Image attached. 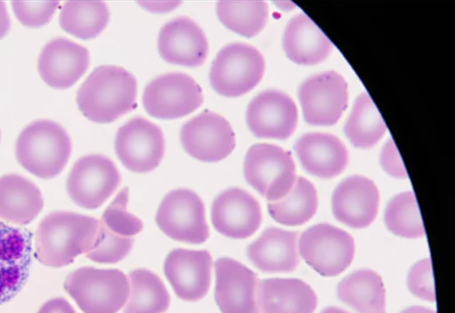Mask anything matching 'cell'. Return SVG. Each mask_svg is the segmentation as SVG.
Returning a JSON list of instances; mask_svg holds the SVG:
<instances>
[{
  "label": "cell",
  "instance_id": "cell-23",
  "mask_svg": "<svg viewBox=\"0 0 455 313\" xmlns=\"http://www.w3.org/2000/svg\"><path fill=\"white\" fill-rule=\"evenodd\" d=\"M257 301L260 313H313L317 297L300 279L276 278L259 281Z\"/></svg>",
  "mask_w": 455,
  "mask_h": 313
},
{
  "label": "cell",
  "instance_id": "cell-6",
  "mask_svg": "<svg viewBox=\"0 0 455 313\" xmlns=\"http://www.w3.org/2000/svg\"><path fill=\"white\" fill-rule=\"evenodd\" d=\"M243 175L247 183L268 202L283 198L297 179L291 153L270 144H256L248 149Z\"/></svg>",
  "mask_w": 455,
  "mask_h": 313
},
{
  "label": "cell",
  "instance_id": "cell-27",
  "mask_svg": "<svg viewBox=\"0 0 455 313\" xmlns=\"http://www.w3.org/2000/svg\"><path fill=\"white\" fill-rule=\"evenodd\" d=\"M44 200L38 187L26 177H0V219L16 225L31 223L41 212Z\"/></svg>",
  "mask_w": 455,
  "mask_h": 313
},
{
  "label": "cell",
  "instance_id": "cell-9",
  "mask_svg": "<svg viewBox=\"0 0 455 313\" xmlns=\"http://www.w3.org/2000/svg\"><path fill=\"white\" fill-rule=\"evenodd\" d=\"M120 183L121 175L113 160L101 154H88L72 167L67 191L77 206L95 209L108 200Z\"/></svg>",
  "mask_w": 455,
  "mask_h": 313
},
{
  "label": "cell",
  "instance_id": "cell-20",
  "mask_svg": "<svg viewBox=\"0 0 455 313\" xmlns=\"http://www.w3.org/2000/svg\"><path fill=\"white\" fill-rule=\"evenodd\" d=\"M158 51L167 62L185 67L202 65L208 54V41L203 29L186 16L166 22L158 35Z\"/></svg>",
  "mask_w": 455,
  "mask_h": 313
},
{
  "label": "cell",
  "instance_id": "cell-14",
  "mask_svg": "<svg viewBox=\"0 0 455 313\" xmlns=\"http://www.w3.org/2000/svg\"><path fill=\"white\" fill-rule=\"evenodd\" d=\"M214 270V297L221 313H259L255 272L229 257L217 259Z\"/></svg>",
  "mask_w": 455,
  "mask_h": 313
},
{
  "label": "cell",
  "instance_id": "cell-13",
  "mask_svg": "<svg viewBox=\"0 0 455 313\" xmlns=\"http://www.w3.org/2000/svg\"><path fill=\"white\" fill-rule=\"evenodd\" d=\"M298 95L307 123L332 125L347 107V83L339 73L327 71L305 80Z\"/></svg>",
  "mask_w": 455,
  "mask_h": 313
},
{
  "label": "cell",
  "instance_id": "cell-31",
  "mask_svg": "<svg viewBox=\"0 0 455 313\" xmlns=\"http://www.w3.org/2000/svg\"><path fill=\"white\" fill-rule=\"evenodd\" d=\"M109 10L102 1H68L60 9V24L68 33L82 39L97 36L107 26Z\"/></svg>",
  "mask_w": 455,
  "mask_h": 313
},
{
  "label": "cell",
  "instance_id": "cell-19",
  "mask_svg": "<svg viewBox=\"0 0 455 313\" xmlns=\"http://www.w3.org/2000/svg\"><path fill=\"white\" fill-rule=\"evenodd\" d=\"M379 201V190L371 179L359 175L351 176L343 180L332 193V214L347 226L366 228L375 220Z\"/></svg>",
  "mask_w": 455,
  "mask_h": 313
},
{
  "label": "cell",
  "instance_id": "cell-28",
  "mask_svg": "<svg viewBox=\"0 0 455 313\" xmlns=\"http://www.w3.org/2000/svg\"><path fill=\"white\" fill-rule=\"evenodd\" d=\"M340 301L358 313H386V292L381 277L371 270H359L338 286Z\"/></svg>",
  "mask_w": 455,
  "mask_h": 313
},
{
  "label": "cell",
  "instance_id": "cell-2",
  "mask_svg": "<svg viewBox=\"0 0 455 313\" xmlns=\"http://www.w3.org/2000/svg\"><path fill=\"white\" fill-rule=\"evenodd\" d=\"M137 81L126 69L101 65L93 69L76 94L79 110L89 120L111 122L136 106Z\"/></svg>",
  "mask_w": 455,
  "mask_h": 313
},
{
  "label": "cell",
  "instance_id": "cell-4",
  "mask_svg": "<svg viewBox=\"0 0 455 313\" xmlns=\"http://www.w3.org/2000/svg\"><path fill=\"white\" fill-rule=\"evenodd\" d=\"M127 276L118 269L81 267L68 275L64 288L84 313H117L129 296Z\"/></svg>",
  "mask_w": 455,
  "mask_h": 313
},
{
  "label": "cell",
  "instance_id": "cell-38",
  "mask_svg": "<svg viewBox=\"0 0 455 313\" xmlns=\"http://www.w3.org/2000/svg\"><path fill=\"white\" fill-rule=\"evenodd\" d=\"M37 313H76L64 298H53L44 302Z\"/></svg>",
  "mask_w": 455,
  "mask_h": 313
},
{
  "label": "cell",
  "instance_id": "cell-41",
  "mask_svg": "<svg viewBox=\"0 0 455 313\" xmlns=\"http://www.w3.org/2000/svg\"><path fill=\"white\" fill-rule=\"evenodd\" d=\"M401 313H436V312L432 309L424 308V307L413 306V307H410V308L404 309Z\"/></svg>",
  "mask_w": 455,
  "mask_h": 313
},
{
  "label": "cell",
  "instance_id": "cell-12",
  "mask_svg": "<svg viewBox=\"0 0 455 313\" xmlns=\"http://www.w3.org/2000/svg\"><path fill=\"white\" fill-rule=\"evenodd\" d=\"M180 142L193 158L204 162H217L232 153L235 137L224 117L204 111L183 124Z\"/></svg>",
  "mask_w": 455,
  "mask_h": 313
},
{
  "label": "cell",
  "instance_id": "cell-29",
  "mask_svg": "<svg viewBox=\"0 0 455 313\" xmlns=\"http://www.w3.org/2000/svg\"><path fill=\"white\" fill-rule=\"evenodd\" d=\"M130 297L123 313H164L171 296L164 283L156 273L147 269H137L128 274Z\"/></svg>",
  "mask_w": 455,
  "mask_h": 313
},
{
  "label": "cell",
  "instance_id": "cell-26",
  "mask_svg": "<svg viewBox=\"0 0 455 313\" xmlns=\"http://www.w3.org/2000/svg\"><path fill=\"white\" fill-rule=\"evenodd\" d=\"M129 192L123 188L99 220L97 238L106 248L130 253L134 236L143 230L142 221L127 209Z\"/></svg>",
  "mask_w": 455,
  "mask_h": 313
},
{
  "label": "cell",
  "instance_id": "cell-43",
  "mask_svg": "<svg viewBox=\"0 0 455 313\" xmlns=\"http://www.w3.org/2000/svg\"><path fill=\"white\" fill-rule=\"evenodd\" d=\"M322 313H348L346 310L337 308V307H329L324 309Z\"/></svg>",
  "mask_w": 455,
  "mask_h": 313
},
{
  "label": "cell",
  "instance_id": "cell-17",
  "mask_svg": "<svg viewBox=\"0 0 455 313\" xmlns=\"http://www.w3.org/2000/svg\"><path fill=\"white\" fill-rule=\"evenodd\" d=\"M32 234L0 221V305L13 298L28 280Z\"/></svg>",
  "mask_w": 455,
  "mask_h": 313
},
{
  "label": "cell",
  "instance_id": "cell-36",
  "mask_svg": "<svg viewBox=\"0 0 455 313\" xmlns=\"http://www.w3.org/2000/svg\"><path fill=\"white\" fill-rule=\"evenodd\" d=\"M407 285L410 291L417 297L435 301V290L432 263L430 258L418 262L410 270Z\"/></svg>",
  "mask_w": 455,
  "mask_h": 313
},
{
  "label": "cell",
  "instance_id": "cell-3",
  "mask_svg": "<svg viewBox=\"0 0 455 313\" xmlns=\"http://www.w3.org/2000/svg\"><path fill=\"white\" fill-rule=\"evenodd\" d=\"M71 140L60 124L40 120L28 125L16 142L18 162L29 173L43 179L59 175L71 154Z\"/></svg>",
  "mask_w": 455,
  "mask_h": 313
},
{
  "label": "cell",
  "instance_id": "cell-16",
  "mask_svg": "<svg viewBox=\"0 0 455 313\" xmlns=\"http://www.w3.org/2000/svg\"><path fill=\"white\" fill-rule=\"evenodd\" d=\"M211 219L215 230L234 239H244L254 234L262 221L259 201L241 188H228L212 201Z\"/></svg>",
  "mask_w": 455,
  "mask_h": 313
},
{
  "label": "cell",
  "instance_id": "cell-39",
  "mask_svg": "<svg viewBox=\"0 0 455 313\" xmlns=\"http://www.w3.org/2000/svg\"><path fill=\"white\" fill-rule=\"evenodd\" d=\"M138 4L153 12H165L175 9L181 3L180 1H142Z\"/></svg>",
  "mask_w": 455,
  "mask_h": 313
},
{
  "label": "cell",
  "instance_id": "cell-5",
  "mask_svg": "<svg viewBox=\"0 0 455 313\" xmlns=\"http://www.w3.org/2000/svg\"><path fill=\"white\" fill-rule=\"evenodd\" d=\"M265 71L261 52L244 43H232L220 50L210 69L213 90L225 97H238L253 89Z\"/></svg>",
  "mask_w": 455,
  "mask_h": 313
},
{
  "label": "cell",
  "instance_id": "cell-42",
  "mask_svg": "<svg viewBox=\"0 0 455 313\" xmlns=\"http://www.w3.org/2000/svg\"><path fill=\"white\" fill-rule=\"evenodd\" d=\"M282 10H291L295 7V4L289 1H279L275 3Z\"/></svg>",
  "mask_w": 455,
  "mask_h": 313
},
{
  "label": "cell",
  "instance_id": "cell-24",
  "mask_svg": "<svg viewBox=\"0 0 455 313\" xmlns=\"http://www.w3.org/2000/svg\"><path fill=\"white\" fill-rule=\"evenodd\" d=\"M297 239L295 231L269 227L247 246L246 254L262 272H290L299 264Z\"/></svg>",
  "mask_w": 455,
  "mask_h": 313
},
{
  "label": "cell",
  "instance_id": "cell-22",
  "mask_svg": "<svg viewBox=\"0 0 455 313\" xmlns=\"http://www.w3.org/2000/svg\"><path fill=\"white\" fill-rule=\"evenodd\" d=\"M294 149L304 169L320 178L339 175L348 161L344 144L329 133L304 134L295 143Z\"/></svg>",
  "mask_w": 455,
  "mask_h": 313
},
{
  "label": "cell",
  "instance_id": "cell-35",
  "mask_svg": "<svg viewBox=\"0 0 455 313\" xmlns=\"http://www.w3.org/2000/svg\"><path fill=\"white\" fill-rule=\"evenodd\" d=\"M58 5V1L12 2V10L18 20L28 27H40L46 24L52 19Z\"/></svg>",
  "mask_w": 455,
  "mask_h": 313
},
{
  "label": "cell",
  "instance_id": "cell-30",
  "mask_svg": "<svg viewBox=\"0 0 455 313\" xmlns=\"http://www.w3.org/2000/svg\"><path fill=\"white\" fill-rule=\"evenodd\" d=\"M317 192L307 179L299 176L281 200L268 202L270 216L286 226L301 225L310 220L317 209Z\"/></svg>",
  "mask_w": 455,
  "mask_h": 313
},
{
  "label": "cell",
  "instance_id": "cell-40",
  "mask_svg": "<svg viewBox=\"0 0 455 313\" xmlns=\"http://www.w3.org/2000/svg\"><path fill=\"white\" fill-rule=\"evenodd\" d=\"M10 27V18L5 4L0 1V38L5 35Z\"/></svg>",
  "mask_w": 455,
  "mask_h": 313
},
{
  "label": "cell",
  "instance_id": "cell-1",
  "mask_svg": "<svg viewBox=\"0 0 455 313\" xmlns=\"http://www.w3.org/2000/svg\"><path fill=\"white\" fill-rule=\"evenodd\" d=\"M99 220L68 211H56L40 222L35 239L37 261L49 267L70 264L92 246Z\"/></svg>",
  "mask_w": 455,
  "mask_h": 313
},
{
  "label": "cell",
  "instance_id": "cell-11",
  "mask_svg": "<svg viewBox=\"0 0 455 313\" xmlns=\"http://www.w3.org/2000/svg\"><path fill=\"white\" fill-rule=\"evenodd\" d=\"M164 149L162 129L143 117L129 120L116 135V153L132 172L147 173L155 169L164 157Z\"/></svg>",
  "mask_w": 455,
  "mask_h": 313
},
{
  "label": "cell",
  "instance_id": "cell-33",
  "mask_svg": "<svg viewBox=\"0 0 455 313\" xmlns=\"http://www.w3.org/2000/svg\"><path fill=\"white\" fill-rule=\"evenodd\" d=\"M216 12L224 26L246 37L259 33L268 17V6L264 1H220Z\"/></svg>",
  "mask_w": 455,
  "mask_h": 313
},
{
  "label": "cell",
  "instance_id": "cell-25",
  "mask_svg": "<svg viewBox=\"0 0 455 313\" xmlns=\"http://www.w3.org/2000/svg\"><path fill=\"white\" fill-rule=\"evenodd\" d=\"M283 47L291 61L300 65H315L330 55L332 43L316 24L301 12L287 23Z\"/></svg>",
  "mask_w": 455,
  "mask_h": 313
},
{
  "label": "cell",
  "instance_id": "cell-7",
  "mask_svg": "<svg viewBox=\"0 0 455 313\" xmlns=\"http://www.w3.org/2000/svg\"><path fill=\"white\" fill-rule=\"evenodd\" d=\"M156 223L165 235L180 242L201 244L210 236L204 201L188 189L172 190L163 198Z\"/></svg>",
  "mask_w": 455,
  "mask_h": 313
},
{
  "label": "cell",
  "instance_id": "cell-15",
  "mask_svg": "<svg viewBox=\"0 0 455 313\" xmlns=\"http://www.w3.org/2000/svg\"><path fill=\"white\" fill-rule=\"evenodd\" d=\"M212 265V257L206 250L175 248L167 254L164 271L180 299L197 301L209 292Z\"/></svg>",
  "mask_w": 455,
  "mask_h": 313
},
{
  "label": "cell",
  "instance_id": "cell-37",
  "mask_svg": "<svg viewBox=\"0 0 455 313\" xmlns=\"http://www.w3.org/2000/svg\"><path fill=\"white\" fill-rule=\"evenodd\" d=\"M380 164L388 175L395 178H407L406 168L392 138L386 142L381 150Z\"/></svg>",
  "mask_w": 455,
  "mask_h": 313
},
{
  "label": "cell",
  "instance_id": "cell-10",
  "mask_svg": "<svg viewBox=\"0 0 455 313\" xmlns=\"http://www.w3.org/2000/svg\"><path fill=\"white\" fill-rule=\"evenodd\" d=\"M201 87L190 75L172 72L151 80L144 89L142 103L150 115L174 119L195 111L203 103Z\"/></svg>",
  "mask_w": 455,
  "mask_h": 313
},
{
  "label": "cell",
  "instance_id": "cell-32",
  "mask_svg": "<svg viewBox=\"0 0 455 313\" xmlns=\"http://www.w3.org/2000/svg\"><path fill=\"white\" fill-rule=\"evenodd\" d=\"M387 130L386 123L367 93L355 99L344 131L356 147L370 148L376 145Z\"/></svg>",
  "mask_w": 455,
  "mask_h": 313
},
{
  "label": "cell",
  "instance_id": "cell-21",
  "mask_svg": "<svg viewBox=\"0 0 455 313\" xmlns=\"http://www.w3.org/2000/svg\"><path fill=\"white\" fill-rule=\"evenodd\" d=\"M90 63L88 50L66 38L48 42L38 59V72L51 87L66 89L86 71Z\"/></svg>",
  "mask_w": 455,
  "mask_h": 313
},
{
  "label": "cell",
  "instance_id": "cell-34",
  "mask_svg": "<svg viewBox=\"0 0 455 313\" xmlns=\"http://www.w3.org/2000/svg\"><path fill=\"white\" fill-rule=\"evenodd\" d=\"M385 224L395 235L415 239L425 235L420 211L412 192L395 195L388 202L385 211Z\"/></svg>",
  "mask_w": 455,
  "mask_h": 313
},
{
  "label": "cell",
  "instance_id": "cell-18",
  "mask_svg": "<svg viewBox=\"0 0 455 313\" xmlns=\"http://www.w3.org/2000/svg\"><path fill=\"white\" fill-rule=\"evenodd\" d=\"M297 122L298 111L294 101L275 90L258 94L246 110L247 126L258 137L286 139L294 132Z\"/></svg>",
  "mask_w": 455,
  "mask_h": 313
},
{
  "label": "cell",
  "instance_id": "cell-8",
  "mask_svg": "<svg viewBox=\"0 0 455 313\" xmlns=\"http://www.w3.org/2000/svg\"><path fill=\"white\" fill-rule=\"evenodd\" d=\"M298 248L303 260L324 277L343 272L355 255L351 235L328 223L315 224L306 230L299 237Z\"/></svg>",
  "mask_w": 455,
  "mask_h": 313
}]
</instances>
